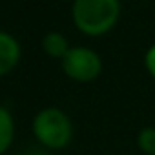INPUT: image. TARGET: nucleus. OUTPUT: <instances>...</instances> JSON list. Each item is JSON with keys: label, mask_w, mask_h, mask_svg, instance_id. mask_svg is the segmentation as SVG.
<instances>
[{"label": "nucleus", "mask_w": 155, "mask_h": 155, "mask_svg": "<svg viewBox=\"0 0 155 155\" xmlns=\"http://www.w3.org/2000/svg\"><path fill=\"white\" fill-rule=\"evenodd\" d=\"M71 20L86 37H104L120 20V0H73Z\"/></svg>", "instance_id": "1"}, {"label": "nucleus", "mask_w": 155, "mask_h": 155, "mask_svg": "<svg viewBox=\"0 0 155 155\" xmlns=\"http://www.w3.org/2000/svg\"><path fill=\"white\" fill-rule=\"evenodd\" d=\"M15 140V119L13 113L6 108L0 106V155L9 151Z\"/></svg>", "instance_id": "6"}, {"label": "nucleus", "mask_w": 155, "mask_h": 155, "mask_svg": "<svg viewBox=\"0 0 155 155\" xmlns=\"http://www.w3.org/2000/svg\"><path fill=\"white\" fill-rule=\"evenodd\" d=\"M137 148L144 155H155V126H144L137 133Z\"/></svg>", "instance_id": "7"}, {"label": "nucleus", "mask_w": 155, "mask_h": 155, "mask_svg": "<svg viewBox=\"0 0 155 155\" xmlns=\"http://www.w3.org/2000/svg\"><path fill=\"white\" fill-rule=\"evenodd\" d=\"M22 58V48L15 35L0 29V77L9 75Z\"/></svg>", "instance_id": "4"}, {"label": "nucleus", "mask_w": 155, "mask_h": 155, "mask_svg": "<svg viewBox=\"0 0 155 155\" xmlns=\"http://www.w3.org/2000/svg\"><path fill=\"white\" fill-rule=\"evenodd\" d=\"M31 133L42 148L58 151L71 144L75 128L71 117L62 108L46 106L35 113L31 120Z\"/></svg>", "instance_id": "2"}, {"label": "nucleus", "mask_w": 155, "mask_h": 155, "mask_svg": "<svg viewBox=\"0 0 155 155\" xmlns=\"http://www.w3.org/2000/svg\"><path fill=\"white\" fill-rule=\"evenodd\" d=\"M142 64H144V69L148 71V75L155 81V42H153L146 51H144Z\"/></svg>", "instance_id": "8"}, {"label": "nucleus", "mask_w": 155, "mask_h": 155, "mask_svg": "<svg viewBox=\"0 0 155 155\" xmlns=\"http://www.w3.org/2000/svg\"><path fill=\"white\" fill-rule=\"evenodd\" d=\"M40 46H42V51L49 58H55V60H62L66 57V53L69 51V48H71L69 40L60 31H48L42 37Z\"/></svg>", "instance_id": "5"}, {"label": "nucleus", "mask_w": 155, "mask_h": 155, "mask_svg": "<svg viewBox=\"0 0 155 155\" xmlns=\"http://www.w3.org/2000/svg\"><path fill=\"white\" fill-rule=\"evenodd\" d=\"M102 57L88 46H71L66 57L60 60V69L69 81L79 84H90L102 73Z\"/></svg>", "instance_id": "3"}]
</instances>
